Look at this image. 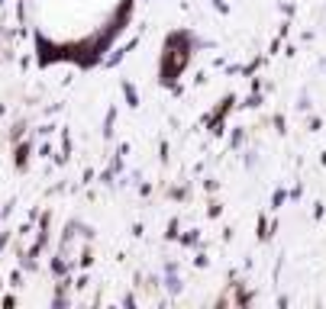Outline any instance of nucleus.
I'll list each match as a JSON object with an SVG mask.
<instances>
[{"mask_svg": "<svg viewBox=\"0 0 326 309\" xmlns=\"http://www.w3.org/2000/svg\"><path fill=\"white\" fill-rule=\"evenodd\" d=\"M129 0H26L36 39L58 55L87 58L120 29Z\"/></svg>", "mask_w": 326, "mask_h": 309, "instance_id": "nucleus-1", "label": "nucleus"}]
</instances>
